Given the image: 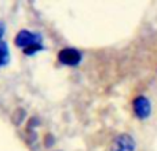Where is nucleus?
<instances>
[{
  "label": "nucleus",
  "instance_id": "nucleus-6",
  "mask_svg": "<svg viewBox=\"0 0 157 151\" xmlns=\"http://www.w3.org/2000/svg\"><path fill=\"white\" fill-rule=\"evenodd\" d=\"M3 33H4V24H3V22H0V41H2Z\"/></svg>",
  "mask_w": 157,
  "mask_h": 151
},
{
  "label": "nucleus",
  "instance_id": "nucleus-3",
  "mask_svg": "<svg viewBox=\"0 0 157 151\" xmlns=\"http://www.w3.org/2000/svg\"><path fill=\"white\" fill-rule=\"evenodd\" d=\"M134 149H135V143L132 138L128 135H120L112 143L110 151H134Z\"/></svg>",
  "mask_w": 157,
  "mask_h": 151
},
{
  "label": "nucleus",
  "instance_id": "nucleus-5",
  "mask_svg": "<svg viewBox=\"0 0 157 151\" xmlns=\"http://www.w3.org/2000/svg\"><path fill=\"white\" fill-rule=\"evenodd\" d=\"M8 61V48L4 41H0V66L6 65Z\"/></svg>",
  "mask_w": 157,
  "mask_h": 151
},
{
  "label": "nucleus",
  "instance_id": "nucleus-2",
  "mask_svg": "<svg viewBox=\"0 0 157 151\" xmlns=\"http://www.w3.org/2000/svg\"><path fill=\"white\" fill-rule=\"evenodd\" d=\"M58 59L62 65L66 66H76L81 61V54L75 48H63L58 54Z\"/></svg>",
  "mask_w": 157,
  "mask_h": 151
},
{
  "label": "nucleus",
  "instance_id": "nucleus-4",
  "mask_svg": "<svg viewBox=\"0 0 157 151\" xmlns=\"http://www.w3.org/2000/svg\"><path fill=\"white\" fill-rule=\"evenodd\" d=\"M132 106H134V113L139 118H146L150 114V103L145 96L135 98L132 102Z\"/></svg>",
  "mask_w": 157,
  "mask_h": 151
},
{
  "label": "nucleus",
  "instance_id": "nucleus-1",
  "mask_svg": "<svg viewBox=\"0 0 157 151\" xmlns=\"http://www.w3.org/2000/svg\"><path fill=\"white\" fill-rule=\"evenodd\" d=\"M15 44L17 47L24 50L25 54L30 55L41 48V37L37 33L29 32V30H21L15 37Z\"/></svg>",
  "mask_w": 157,
  "mask_h": 151
}]
</instances>
